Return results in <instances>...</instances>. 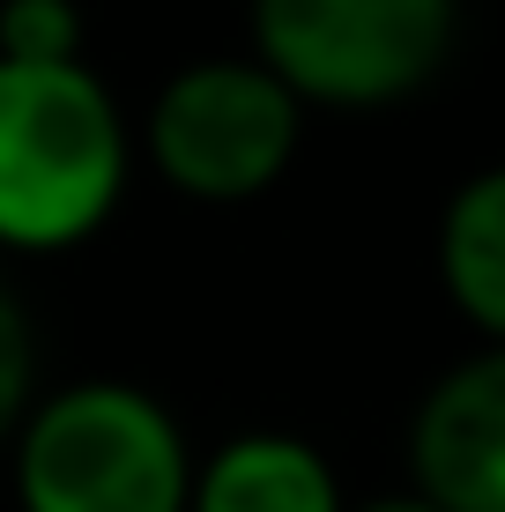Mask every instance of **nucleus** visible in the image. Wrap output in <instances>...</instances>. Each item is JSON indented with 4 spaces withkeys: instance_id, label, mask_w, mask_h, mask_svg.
<instances>
[{
    "instance_id": "nucleus-1",
    "label": "nucleus",
    "mask_w": 505,
    "mask_h": 512,
    "mask_svg": "<svg viewBox=\"0 0 505 512\" xmlns=\"http://www.w3.org/2000/svg\"><path fill=\"white\" fill-rule=\"evenodd\" d=\"M134 179V127L90 60H0V253L52 260L90 245Z\"/></svg>"
},
{
    "instance_id": "nucleus-2",
    "label": "nucleus",
    "mask_w": 505,
    "mask_h": 512,
    "mask_svg": "<svg viewBox=\"0 0 505 512\" xmlns=\"http://www.w3.org/2000/svg\"><path fill=\"white\" fill-rule=\"evenodd\" d=\"M186 423L142 379L38 386L8 438L15 512H186L194 498Z\"/></svg>"
},
{
    "instance_id": "nucleus-3",
    "label": "nucleus",
    "mask_w": 505,
    "mask_h": 512,
    "mask_svg": "<svg viewBox=\"0 0 505 512\" xmlns=\"http://www.w3.org/2000/svg\"><path fill=\"white\" fill-rule=\"evenodd\" d=\"M461 0H246V52L305 112H387L446 75Z\"/></svg>"
},
{
    "instance_id": "nucleus-4",
    "label": "nucleus",
    "mask_w": 505,
    "mask_h": 512,
    "mask_svg": "<svg viewBox=\"0 0 505 512\" xmlns=\"http://www.w3.org/2000/svg\"><path fill=\"white\" fill-rule=\"evenodd\" d=\"M305 141V104L253 60V52H208L186 60L156 82L134 156H149V171L171 193L201 208H238L260 201Z\"/></svg>"
},
{
    "instance_id": "nucleus-5",
    "label": "nucleus",
    "mask_w": 505,
    "mask_h": 512,
    "mask_svg": "<svg viewBox=\"0 0 505 512\" xmlns=\"http://www.w3.org/2000/svg\"><path fill=\"white\" fill-rule=\"evenodd\" d=\"M409 498L431 512H505V349L446 364L409 416Z\"/></svg>"
},
{
    "instance_id": "nucleus-6",
    "label": "nucleus",
    "mask_w": 505,
    "mask_h": 512,
    "mask_svg": "<svg viewBox=\"0 0 505 512\" xmlns=\"http://www.w3.org/2000/svg\"><path fill=\"white\" fill-rule=\"evenodd\" d=\"M186 512H350L335 461L298 431H238L194 461Z\"/></svg>"
},
{
    "instance_id": "nucleus-7",
    "label": "nucleus",
    "mask_w": 505,
    "mask_h": 512,
    "mask_svg": "<svg viewBox=\"0 0 505 512\" xmlns=\"http://www.w3.org/2000/svg\"><path fill=\"white\" fill-rule=\"evenodd\" d=\"M439 290L491 349H505V164L476 171L439 208Z\"/></svg>"
},
{
    "instance_id": "nucleus-8",
    "label": "nucleus",
    "mask_w": 505,
    "mask_h": 512,
    "mask_svg": "<svg viewBox=\"0 0 505 512\" xmlns=\"http://www.w3.org/2000/svg\"><path fill=\"white\" fill-rule=\"evenodd\" d=\"M0 60L75 67L82 60V8L75 0H0Z\"/></svg>"
},
{
    "instance_id": "nucleus-9",
    "label": "nucleus",
    "mask_w": 505,
    "mask_h": 512,
    "mask_svg": "<svg viewBox=\"0 0 505 512\" xmlns=\"http://www.w3.org/2000/svg\"><path fill=\"white\" fill-rule=\"evenodd\" d=\"M30 401H38V327H30L23 290L0 268V453H8L15 423L30 416Z\"/></svg>"
},
{
    "instance_id": "nucleus-10",
    "label": "nucleus",
    "mask_w": 505,
    "mask_h": 512,
    "mask_svg": "<svg viewBox=\"0 0 505 512\" xmlns=\"http://www.w3.org/2000/svg\"><path fill=\"white\" fill-rule=\"evenodd\" d=\"M350 512H431L424 498H409V490H402V498H372V505H350Z\"/></svg>"
}]
</instances>
